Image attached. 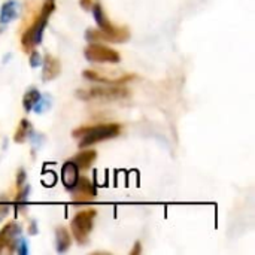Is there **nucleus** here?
Returning <instances> with one entry per match:
<instances>
[{
  "mask_svg": "<svg viewBox=\"0 0 255 255\" xmlns=\"http://www.w3.org/2000/svg\"><path fill=\"white\" fill-rule=\"evenodd\" d=\"M55 10V0H43V4H42V9H40V13L39 16L34 19V22L24 31L22 37H21V45H22V49L25 52L31 51L34 46H37L40 42H42V37H43V31H45V27L48 24V19H49V15Z\"/></svg>",
  "mask_w": 255,
  "mask_h": 255,
  "instance_id": "1",
  "label": "nucleus"
},
{
  "mask_svg": "<svg viewBox=\"0 0 255 255\" xmlns=\"http://www.w3.org/2000/svg\"><path fill=\"white\" fill-rule=\"evenodd\" d=\"M121 133V126L117 123L111 124H100V126H90V127H79L73 130L72 136L76 139L79 137V148H88L94 143L114 139Z\"/></svg>",
  "mask_w": 255,
  "mask_h": 255,
  "instance_id": "2",
  "label": "nucleus"
},
{
  "mask_svg": "<svg viewBox=\"0 0 255 255\" xmlns=\"http://www.w3.org/2000/svg\"><path fill=\"white\" fill-rule=\"evenodd\" d=\"M76 96L81 100H118V99H126L130 96L128 88L123 87L121 84H112L106 87H93L90 90H79Z\"/></svg>",
  "mask_w": 255,
  "mask_h": 255,
  "instance_id": "3",
  "label": "nucleus"
},
{
  "mask_svg": "<svg viewBox=\"0 0 255 255\" xmlns=\"http://www.w3.org/2000/svg\"><path fill=\"white\" fill-rule=\"evenodd\" d=\"M97 212L94 209H87V211H81L75 215V218L70 223V230L72 235L75 238V241L79 245H85L88 242L90 233L93 230L94 226V220H96Z\"/></svg>",
  "mask_w": 255,
  "mask_h": 255,
  "instance_id": "4",
  "label": "nucleus"
},
{
  "mask_svg": "<svg viewBox=\"0 0 255 255\" xmlns=\"http://www.w3.org/2000/svg\"><path fill=\"white\" fill-rule=\"evenodd\" d=\"M91 10H93V16H94V21H96L99 30L105 31V33H109V34H114L115 37H118L120 43L121 42H127L130 39L128 28H126V27H115L109 21V18L106 16V13H105L103 7L100 6V3H94Z\"/></svg>",
  "mask_w": 255,
  "mask_h": 255,
  "instance_id": "5",
  "label": "nucleus"
},
{
  "mask_svg": "<svg viewBox=\"0 0 255 255\" xmlns=\"http://www.w3.org/2000/svg\"><path fill=\"white\" fill-rule=\"evenodd\" d=\"M84 57L91 61V63H111L117 64L121 61V55L118 51L97 43V42H90V45L84 49Z\"/></svg>",
  "mask_w": 255,
  "mask_h": 255,
  "instance_id": "6",
  "label": "nucleus"
},
{
  "mask_svg": "<svg viewBox=\"0 0 255 255\" xmlns=\"http://www.w3.org/2000/svg\"><path fill=\"white\" fill-rule=\"evenodd\" d=\"M70 194L75 203H88L97 197V190L93 181H90L87 176H79L76 185L70 190Z\"/></svg>",
  "mask_w": 255,
  "mask_h": 255,
  "instance_id": "7",
  "label": "nucleus"
},
{
  "mask_svg": "<svg viewBox=\"0 0 255 255\" xmlns=\"http://www.w3.org/2000/svg\"><path fill=\"white\" fill-rule=\"evenodd\" d=\"M61 72V66L60 61L52 57V55H45V58H42V81L48 82L55 79Z\"/></svg>",
  "mask_w": 255,
  "mask_h": 255,
  "instance_id": "8",
  "label": "nucleus"
},
{
  "mask_svg": "<svg viewBox=\"0 0 255 255\" xmlns=\"http://www.w3.org/2000/svg\"><path fill=\"white\" fill-rule=\"evenodd\" d=\"M78 179H79V169H78V166L72 160L66 161L63 164V167H61V181H63L64 188H67L70 191L76 185Z\"/></svg>",
  "mask_w": 255,
  "mask_h": 255,
  "instance_id": "9",
  "label": "nucleus"
},
{
  "mask_svg": "<svg viewBox=\"0 0 255 255\" xmlns=\"http://www.w3.org/2000/svg\"><path fill=\"white\" fill-rule=\"evenodd\" d=\"M19 235H21V227H19V224H16V223H9V224H6V226L0 230V253H1L4 248H7V245H9L13 239L19 238Z\"/></svg>",
  "mask_w": 255,
  "mask_h": 255,
  "instance_id": "10",
  "label": "nucleus"
},
{
  "mask_svg": "<svg viewBox=\"0 0 255 255\" xmlns=\"http://www.w3.org/2000/svg\"><path fill=\"white\" fill-rule=\"evenodd\" d=\"M96 158H97V152L94 149H84L79 154H76L72 158V161L78 166L79 170H87L93 166Z\"/></svg>",
  "mask_w": 255,
  "mask_h": 255,
  "instance_id": "11",
  "label": "nucleus"
},
{
  "mask_svg": "<svg viewBox=\"0 0 255 255\" xmlns=\"http://www.w3.org/2000/svg\"><path fill=\"white\" fill-rule=\"evenodd\" d=\"M72 245V238H70V233L67 232L66 227L60 226L55 229V248H57V253L60 254H64L66 251H69Z\"/></svg>",
  "mask_w": 255,
  "mask_h": 255,
  "instance_id": "12",
  "label": "nucleus"
},
{
  "mask_svg": "<svg viewBox=\"0 0 255 255\" xmlns=\"http://www.w3.org/2000/svg\"><path fill=\"white\" fill-rule=\"evenodd\" d=\"M18 15V3L15 0H7L0 7V24L6 25L13 21Z\"/></svg>",
  "mask_w": 255,
  "mask_h": 255,
  "instance_id": "13",
  "label": "nucleus"
},
{
  "mask_svg": "<svg viewBox=\"0 0 255 255\" xmlns=\"http://www.w3.org/2000/svg\"><path fill=\"white\" fill-rule=\"evenodd\" d=\"M85 39L88 42H112V43H120L118 37H115L114 34L105 33L99 28H88L85 31Z\"/></svg>",
  "mask_w": 255,
  "mask_h": 255,
  "instance_id": "14",
  "label": "nucleus"
},
{
  "mask_svg": "<svg viewBox=\"0 0 255 255\" xmlns=\"http://www.w3.org/2000/svg\"><path fill=\"white\" fill-rule=\"evenodd\" d=\"M33 136V127L30 124L28 120H21L16 131H15V136H13V140L16 143H24L27 139H30Z\"/></svg>",
  "mask_w": 255,
  "mask_h": 255,
  "instance_id": "15",
  "label": "nucleus"
},
{
  "mask_svg": "<svg viewBox=\"0 0 255 255\" xmlns=\"http://www.w3.org/2000/svg\"><path fill=\"white\" fill-rule=\"evenodd\" d=\"M40 96H42V94H40L36 88H30V90L24 94V97H22V108H24V111H25V112H30V111L34 108V105L39 102Z\"/></svg>",
  "mask_w": 255,
  "mask_h": 255,
  "instance_id": "16",
  "label": "nucleus"
},
{
  "mask_svg": "<svg viewBox=\"0 0 255 255\" xmlns=\"http://www.w3.org/2000/svg\"><path fill=\"white\" fill-rule=\"evenodd\" d=\"M28 194H30V185H22V187L19 188L16 197H15V205H16L18 208L25 206V203H27V200H28Z\"/></svg>",
  "mask_w": 255,
  "mask_h": 255,
  "instance_id": "17",
  "label": "nucleus"
},
{
  "mask_svg": "<svg viewBox=\"0 0 255 255\" xmlns=\"http://www.w3.org/2000/svg\"><path fill=\"white\" fill-rule=\"evenodd\" d=\"M49 105H51V97L49 96H40V99H39V102L34 105V112H37V114H40V112H43L45 109H48L49 108Z\"/></svg>",
  "mask_w": 255,
  "mask_h": 255,
  "instance_id": "18",
  "label": "nucleus"
},
{
  "mask_svg": "<svg viewBox=\"0 0 255 255\" xmlns=\"http://www.w3.org/2000/svg\"><path fill=\"white\" fill-rule=\"evenodd\" d=\"M30 66L31 67H40L42 66V55L36 49L30 51Z\"/></svg>",
  "mask_w": 255,
  "mask_h": 255,
  "instance_id": "19",
  "label": "nucleus"
},
{
  "mask_svg": "<svg viewBox=\"0 0 255 255\" xmlns=\"http://www.w3.org/2000/svg\"><path fill=\"white\" fill-rule=\"evenodd\" d=\"M15 253L19 255H25L28 253V247H27V242L24 239H16V244H15Z\"/></svg>",
  "mask_w": 255,
  "mask_h": 255,
  "instance_id": "20",
  "label": "nucleus"
},
{
  "mask_svg": "<svg viewBox=\"0 0 255 255\" xmlns=\"http://www.w3.org/2000/svg\"><path fill=\"white\" fill-rule=\"evenodd\" d=\"M25 179H27V175H25V170L21 167L18 172H16V187L21 188L24 184H25Z\"/></svg>",
  "mask_w": 255,
  "mask_h": 255,
  "instance_id": "21",
  "label": "nucleus"
},
{
  "mask_svg": "<svg viewBox=\"0 0 255 255\" xmlns=\"http://www.w3.org/2000/svg\"><path fill=\"white\" fill-rule=\"evenodd\" d=\"M79 4L84 10H91L94 3H93V0H79Z\"/></svg>",
  "mask_w": 255,
  "mask_h": 255,
  "instance_id": "22",
  "label": "nucleus"
},
{
  "mask_svg": "<svg viewBox=\"0 0 255 255\" xmlns=\"http://www.w3.org/2000/svg\"><path fill=\"white\" fill-rule=\"evenodd\" d=\"M9 214V205H1L0 203V221Z\"/></svg>",
  "mask_w": 255,
  "mask_h": 255,
  "instance_id": "23",
  "label": "nucleus"
},
{
  "mask_svg": "<svg viewBox=\"0 0 255 255\" xmlns=\"http://www.w3.org/2000/svg\"><path fill=\"white\" fill-rule=\"evenodd\" d=\"M28 233H30L31 236H34V235L37 233V227H36V221H31V223H30V227H28Z\"/></svg>",
  "mask_w": 255,
  "mask_h": 255,
  "instance_id": "24",
  "label": "nucleus"
},
{
  "mask_svg": "<svg viewBox=\"0 0 255 255\" xmlns=\"http://www.w3.org/2000/svg\"><path fill=\"white\" fill-rule=\"evenodd\" d=\"M139 253H140V244H139V242H136V244H134V248L131 250V253H130V254L134 255V254H139Z\"/></svg>",
  "mask_w": 255,
  "mask_h": 255,
  "instance_id": "25",
  "label": "nucleus"
}]
</instances>
